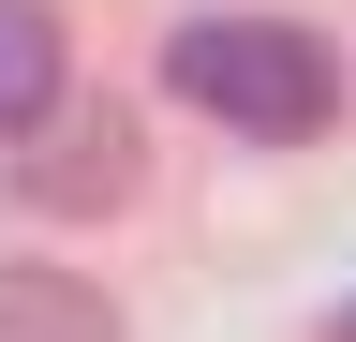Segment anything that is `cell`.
<instances>
[{
    "label": "cell",
    "mask_w": 356,
    "mask_h": 342,
    "mask_svg": "<svg viewBox=\"0 0 356 342\" xmlns=\"http://www.w3.org/2000/svg\"><path fill=\"white\" fill-rule=\"evenodd\" d=\"M163 90L208 104L222 134L297 149V134L341 119V60H327V30H297V15H178L163 30Z\"/></svg>",
    "instance_id": "6da1fadb"
},
{
    "label": "cell",
    "mask_w": 356,
    "mask_h": 342,
    "mask_svg": "<svg viewBox=\"0 0 356 342\" xmlns=\"http://www.w3.org/2000/svg\"><path fill=\"white\" fill-rule=\"evenodd\" d=\"M15 134H30V149H15V194H30V208H119V194H134V119H119V104H74V90H60L44 119H15Z\"/></svg>",
    "instance_id": "7a4b0ae2"
},
{
    "label": "cell",
    "mask_w": 356,
    "mask_h": 342,
    "mask_svg": "<svg viewBox=\"0 0 356 342\" xmlns=\"http://www.w3.org/2000/svg\"><path fill=\"white\" fill-rule=\"evenodd\" d=\"M0 342H119V297L15 253V268H0Z\"/></svg>",
    "instance_id": "3957f363"
},
{
    "label": "cell",
    "mask_w": 356,
    "mask_h": 342,
    "mask_svg": "<svg viewBox=\"0 0 356 342\" xmlns=\"http://www.w3.org/2000/svg\"><path fill=\"white\" fill-rule=\"evenodd\" d=\"M60 104V15L44 0H0V134Z\"/></svg>",
    "instance_id": "277c9868"
}]
</instances>
